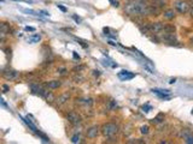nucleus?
Returning a JSON list of instances; mask_svg holds the SVG:
<instances>
[{"mask_svg": "<svg viewBox=\"0 0 193 144\" xmlns=\"http://www.w3.org/2000/svg\"><path fill=\"white\" fill-rule=\"evenodd\" d=\"M21 118H22V116H21ZM22 119H23V121H24L25 124H27V125H28V126L32 128V131H34L35 133H37V132H39L37 128H36V126H35V125H34L32 121H29V116H28V118H22Z\"/></svg>", "mask_w": 193, "mask_h": 144, "instance_id": "a211bd4d", "label": "nucleus"}, {"mask_svg": "<svg viewBox=\"0 0 193 144\" xmlns=\"http://www.w3.org/2000/svg\"><path fill=\"white\" fill-rule=\"evenodd\" d=\"M57 6H58V9H59L60 11H63V12H67V9H65V7H64V6H62V5H59V4H58Z\"/></svg>", "mask_w": 193, "mask_h": 144, "instance_id": "c9c22d12", "label": "nucleus"}, {"mask_svg": "<svg viewBox=\"0 0 193 144\" xmlns=\"http://www.w3.org/2000/svg\"><path fill=\"white\" fill-rule=\"evenodd\" d=\"M164 120V115L163 114H158L156 118H153V119L151 120L153 124H159V123H162Z\"/></svg>", "mask_w": 193, "mask_h": 144, "instance_id": "4be33fe9", "label": "nucleus"}, {"mask_svg": "<svg viewBox=\"0 0 193 144\" xmlns=\"http://www.w3.org/2000/svg\"><path fill=\"white\" fill-rule=\"evenodd\" d=\"M60 85H62V82H60V81H57V79L50 81V82L46 83V87H47L48 89H58Z\"/></svg>", "mask_w": 193, "mask_h": 144, "instance_id": "2eb2a0df", "label": "nucleus"}, {"mask_svg": "<svg viewBox=\"0 0 193 144\" xmlns=\"http://www.w3.org/2000/svg\"><path fill=\"white\" fill-rule=\"evenodd\" d=\"M37 136H40V137H41L42 142H45V143H50V139H48V137H46V136H45V135H42L41 132H37Z\"/></svg>", "mask_w": 193, "mask_h": 144, "instance_id": "a878e982", "label": "nucleus"}, {"mask_svg": "<svg viewBox=\"0 0 193 144\" xmlns=\"http://www.w3.org/2000/svg\"><path fill=\"white\" fill-rule=\"evenodd\" d=\"M40 13H42L44 16H48V13H47V12H45V11H40Z\"/></svg>", "mask_w": 193, "mask_h": 144, "instance_id": "37998d69", "label": "nucleus"}, {"mask_svg": "<svg viewBox=\"0 0 193 144\" xmlns=\"http://www.w3.org/2000/svg\"><path fill=\"white\" fill-rule=\"evenodd\" d=\"M100 131L105 137H112L118 132V126L116 124H113V123H106V124H104L101 126Z\"/></svg>", "mask_w": 193, "mask_h": 144, "instance_id": "f03ea898", "label": "nucleus"}, {"mask_svg": "<svg viewBox=\"0 0 193 144\" xmlns=\"http://www.w3.org/2000/svg\"><path fill=\"white\" fill-rule=\"evenodd\" d=\"M76 101H79L80 103H83V104H87V106H92V104H93V100L92 99H79Z\"/></svg>", "mask_w": 193, "mask_h": 144, "instance_id": "412c9836", "label": "nucleus"}, {"mask_svg": "<svg viewBox=\"0 0 193 144\" xmlns=\"http://www.w3.org/2000/svg\"><path fill=\"white\" fill-rule=\"evenodd\" d=\"M164 23H161V22H153V23H147V27L150 29L151 33L153 34H159V33H163V29H164Z\"/></svg>", "mask_w": 193, "mask_h": 144, "instance_id": "39448f33", "label": "nucleus"}, {"mask_svg": "<svg viewBox=\"0 0 193 144\" xmlns=\"http://www.w3.org/2000/svg\"><path fill=\"white\" fill-rule=\"evenodd\" d=\"M9 90H10V87L6 84H3V93H7Z\"/></svg>", "mask_w": 193, "mask_h": 144, "instance_id": "2f4dec72", "label": "nucleus"}, {"mask_svg": "<svg viewBox=\"0 0 193 144\" xmlns=\"http://www.w3.org/2000/svg\"><path fill=\"white\" fill-rule=\"evenodd\" d=\"M176 28H175V25L173 24H165L164 25V29H163V33H175Z\"/></svg>", "mask_w": 193, "mask_h": 144, "instance_id": "aec40b11", "label": "nucleus"}, {"mask_svg": "<svg viewBox=\"0 0 193 144\" xmlns=\"http://www.w3.org/2000/svg\"><path fill=\"white\" fill-rule=\"evenodd\" d=\"M118 78L121 81H123V82H126V81H129V79H133V78L135 77V73H133V72H129V71H126V70H123V71H121V72H118Z\"/></svg>", "mask_w": 193, "mask_h": 144, "instance_id": "1a4fd4ad", "label": "nucleus"}, {"mask_svg": "<svg viewBox=\"0 0 193 144\" xmlns=\"http://www.w3.org/2000/svg\"><path fill=\"white\" fill-rule=\"evenodd\" d=\"M25 30H27V31H35V28H33V27H25Z\"/></svg>", "mask_w": 193, "mask_h": 144, "instance_id": "e433bc0d", "label": "nucleus"}, {"mask_svg": "<svg viewBox=\"0 0 193 144\" xmlns=\"http://www.w3.org/2000/svg\"><path fill=\"white\" fill-rule=\"evenodd\" d=\"M72 18H74V21H75V22H77V23H80V22L82 21V19L80 18V17H77V16H75V15L72 16Z\"/></svg>", "mask_w": 193, "mask_h": 144, "instance_id": "72a5a7b5", "label": "nucleus"}, {"mask_svg": "<svg viewBox=\"0 0 193 144\" xmlns=\"http://www.w3.org/2000/svg\"><path fill=\"white\" fill-rule=\"evenodd\" d=\"M5 52H6V55H9V54H11V49L10 48H6V49H4Z\"/></svg>", "mask_w": 193, "mask_h": 144, "instance_id": "58836bf2", "label": "nucleus"}, {"mask_svg": "<svg viewBox=\"0 0 193 144\" xmlns=\"http://www.w3.org/2000/svg\"><path fill=\"white\" fill-rule=\"evenodd\" d=\"M161 15V9L154 6V5H149V16H159Z\"/></svg>", "mask_w": 193, "mask_h": 144, "instance_id": "4468645a", "label": "nucleus"}, {"mask_svg": "<svg viewBox=\"0 0 193 144\" xmlns=\"http://www.w3.org/2000/svg\"><path fill=\"white\" fill-rule=\"evenodd\" d=\"M189 15H191V17L193 18V7H192V9H189Z\"/></svg>", "mask_w": 193, "mask_h": 144, "instance_id": "79ce46f5", "label": "nucleus"}, {"mask_svg": "<svg viewBox=\"0 0 193 144\" xmlns=\"http://www.w3.org/2000/svg\"><path fill=\"white\" fill-rule=\"evenodd\" d=\"M124 11H126V13L131 15V16L145 17V16H149V5L140 3L138 0H129L124 6Z\"/></svg>", "mask_w": 193, "mask_h": 144, "instance_id": "f257e3e1", "label": "nucleus"}, {"mask_svg": "<svg viewBox=\"0 0 193 144\" xmlns=\"http://www.w3.org/2000/svg\"><path fill=\"white\" fill-rule=\"evenodd\" d=\"M175 82H176V79H175V78H171V79L169 81V83H170V84H174Z\"/></svg>", "mask_w": 193, "mask_h": 144, "instance_id": "a19ab883", "label": "nucleus"}, {"mask_svg": "<svg viewBox=\"0 0 193 144\" xmlns=\"http://www.w3.org/2000/svg\"><path fill=\"white\" fill-rule=\"evenodd\" d=\"M109 1H110V4L113 7H118L120 6V1H118V0H109Z\"/></svg>", "mask_w": 193, "mask_h": 144, "instance_id": "cd10ccee", "label": "nucleus"}, {"mask_svg": "<svg viewBox=\"0 0 193 144\" xmlns=\"http://www.w3.org/2000/svg\"><path fill=\"white\" fill-rule=\"evenodd\" d=\"M24 13H29V15H34V16H37V12H35V11H33V10H28V9H24V10H22Z\"/></svg>", "mask_w": 193, "mask_h": 144, "instance_id": "393cba45", "label": "nucleus"}, {"mask_svg": "<svg viewBox=\"0 0 193 144\" xmlns=\"http://www.w3.org/2000/svg\"><path fill=\"white\" fill-rule=\"evenodd\" d=\"M191 43L193 45V37H191Z\"/></svg>", "mask_w": 193, "mask_h": 144, "instance_id": "c03bdc74", "label": "nucleus"}, {"mask_svg": "<svg viewBox=\"0 0 193 144\" xmlns=\"http://www.w3.org/2000/svg\"><path fill=\"white\" fill-rule=\"evenodd\" d=\"M67 119H68V121H69L70 124H72V125H79V124H81V121H82L81 115L77 114L76 112H69V113L67 114Z\"/></svg>", "mask_w": 193, "mask_h": 144, "instance_id": "423d86ee", "label": "nucleus"}, {"mask_svg": "<svg viewBox=\"0 0 193 144\" xmlns=\"http://www.w3.org/2000/svg\"><path fill=\"white\" fill-rule=\"evenodd\" d=\"M99 131H100V128H99V126H97V125H94V126H92V127H89L88 130H87V132H86V137L87 138H95L98 135H99Z\"/></svg>", "mask_w": 193, "mask_h": 144, "instance_id": "9d476101", "label": "nucleus"}, {"mask_svg": "<svg viewBox=\"0 0 193 144\" xmlns=\"http://www.w3.org/2000/svg\"><path fill=\"white\" fill-rule=\"evenodd\" d=\"M116 107H117V103H116V101H113V100H111V101L108 103V109H109V111H112V109H115Z\"/></svg>", "mask_w": 193, "mask_h": 144, "instance_id": "5701e85b", "label": "nucleus"}, {"mask_svg": "<svg viewBox=\"0 0 193 144\" xmlns=\"http://www.w3.org/2000/svg\"><path fill=\"white\" fill-rule=\"evenodd\" d=\"M138 1H140V3H144V4H147L150 0H138Z\"/></svg>", "mask_w": 193, "mask_h": 144, "instance_id": "ea45409f", "label": "nucleus"}, {"mask_svg": "<svg viewBox=\"0 0 193 144\" xmlns=\"http://www.w3.org/2000/svg\"><path fill=\"white\" fill-rule=\"evenodd\" d=\"M79 142H80V136H79V135L72 136V138H71V143H79Z\"/></svg>", "mask_w": 193, "mask_h": 144, "instance_id": "c85d7f7f", "label": "nucleus"}, {"mask_svg": "<svg viewBox=\"0 0 193 144\" xmlns=\"http://www.w3.org/2000/svg\"><path fill=\"white\" fill-rule=\"evenodd\" d=\"M141 109H143V112H145V113H149L152 109V107L150 106V104H145V106L141 107Z\"/></svg>", "mask_w": 193, "mask_h": 144, "instance_id": "bb28decb", "label": "nucleus"}, {"mask_svg": "<svg viewBox=\"0 0 193 144\" xmlns=\"http://www.w3.org/2000/svg\"><path fill=\"white\" fill-rule=\"evenodd\" d=\"M3 77L7 81H14L18 77V72L16 70H14V69L7 67V69L3 70Z\"/></svg>", "mask_w": 193, "mask_h": 144, "instance_id": "0eeeda50", "label": "nucleus"}, {"mask_svg": "<svg viewBox=\"0 0 193 144\" xmlns=\"http://www.w3.org/2000/svg\"><path fill=\"white\" fill-rule=\"evenodd\" d=\"M29 88H30V90H32V93L33 94H37L39 95V93H40V90H41V85H39V84H34V83H30L29 84Z\"/></svg>", "mask_w": 193, "mask_h": 144, "instance_id": "f3484780", "label": "nucleus"}, {"mask_svg": "<svg viewBox=\"0 0 193 144\" xmlns=\"http://www.w3.org/2000/svg\"><path fill=\"white\" fill-rule=\"evenodd\" d=\"M77 41H79V42H80V45H81V46H82L83 48H87V47H88V45H86V42H83V41H81V40H80V38H77Z\"/></svg>", "mask_w": 193, "mask_h": 144, "instance_id": "473e14b6", "label": "nucleus"}, {"mask_svg": "<svg viewBox=\"0 0 193 144\" xmlns=\"http://www.w3.org/2000/svg\"><path fill=\"white\" fill-rule=\"evenodd\" d=\"M93 76H97V77H99V76H100V72H99L98 70H94V71H93Z\"/></svg>", "mask_w": 193, "mask_h": 144, "instance_id": "4c0bfd02", "label": "nucleus"}, {"mask_svg": "<svg viewBox=\"0 0 193 144\" xmlns=\"http://www.w3.org/2000/svg\"><path fill=\"white\" fill-rule=\"evenodd\" d=\"M161 38L163 41H165L166 43L171 45V46H174V45L175 46H180V45H177L179 42H177V37H176L175 33H162Z\"/></svg>", "mask_w": 193, "mask_h": 144, "instance_id": "20e7f679", "label": "nucleus"}, {"mask_svg": "<svg viewBox=\"0 0 193 144\" xmlns=\"http://www.w3.org/2000/svg\"><path fill=\"white\" fill-rule=\"evenodd\" d=\"M140 132L143 133V135H147V133L150 132V127H149L147 125H144V126H141V128H140Z\"/></svg>", "mask_w": 193, "mask_h": 144, "instance_id": "b1692460", "label": "nucleus"}, {"mask_svg": "<svg viewBox=\"0 0 193 144\" xmlns=\"http://www.w3.org/2000/svg\"><path fill=\"white\" fill-rule=\"evenodd\" d=\"M57 71H58V73H59V74H65V73L68 72V70H67L65 67H59Z\"/></svg>", "mask_w": 193, "mask_h": 144, "instance_id": "c756f323", "label": "nucleus"}, {"mask_svg": "<svg viewBox=\"0 0 193 144\" xmlns=\"http://www.w3.org/2000/svg\"><path fill=\"white\" fill-rule=\"evenodd\" d=\"M72 57L75 58V59H77V60H80V55L76 53V52H72Z\"/></svg>", "mask_w": 193, "mask_h": 144, "instance_id": "f704fd0d", "label": "nucleus"}, {"mask_svg": "<svg viewBox=\"0 0 193 144\" xmlns=\"http://www.w3.org/2000/svg\"><path fill=\"white\" fill-rule=\"evenodd\" d=\"M10 31H12V29L10 28V24H7L5 22L0 23V34L5 36L6 34H10Z\"/></svg>", "mask_w": 193, "mask_h": 144, "instance_id": "ddd939ff", "label": "nucleus"}, {"mask_svg": "<svg viewBox=\"0 0 193 144\" xmlns=\"http://www.w3.org/2000/svg\"><path fill=\"white\" fill-rule=\"evenodd\" d=\"M152 93L156 94L159 99L162 100H170L171 99V95H170V91L169 90H161V89H152L151 90Z\"/></svg>", "mask_w": 193, "mask_h": 144, "instance_id": "6e6552de", "label": "nucleus"}, {"mask_svg": "<svg viewBox=\"0 0 193 144\" xmlns=\"http://www.w3.org/2000/svg\"><path fill=\"white\" fill-rule=\"evenodd\" d=\"M163 17H164L165 19H168V21L174 19V18L176 17V13H175L174 9H166V10H164V12H163Z\"/></svg>", "mask_w": 193, "mask_h": 144, "instance_id": "9b49d317", "label": "nucleus"}, {"mask_svg": "<svg viewBox=\"0 0 193 144\" xmlns=\"http://www.w3.org/2000/svg\"><path fill=\"white\" fill-rule=\"evenodd\" d=\"M69 99H70V94H69V93H64V94H62L60 96H58V97L56 99V103L60 106V104H64L65 102H68Z\"/></svg>", "mask_w": 193, "mask_h": 144, "instance_id": "f8f14e48", "label": "nucleus"}, {"mask_svg": "<svg viewBox=\"0 0 193 144\" xmlns=\"http://www.w3.org/2000/svg\"><path fill=\"white\" fill-rule=\"evenodd\" d=\"M174 9L181 15L189 12V5L186 0H176V1H174Z\"/></svg>", "mask_w": 193, "mask_h": 144, "instance_id": "7ed1b4c3", "label": "nucleus"}, {"mask_svg": "<svg viewBox=\"0 0 193 144\" xmlns=\"http://www.w3.org/2000/svg\"><path fill=\"white\" fill-rule=\"evenodd\" d=\"M150 1L152 3V5L157 6L159 9H163L166 5V0H150Z\"/></svg>", "mask_w": 193, "mask_h": 144, "instance_id": "dca6fc26", "label": "nucleus"}, {"mask_svg": "<svg viewBox=\"0 0 193 144\" xmlns=\"http://www.w3.org/2000/svg\"><path fill=\"white\" fill-rule=\"evenodd\" d=\"M191 1H192V4H193V0H191Z\"/></svg>", "mask_w": 193, "mask_h": 144, "instance_id": "a18cd8bd", "label": "nucleus"}, {"mask_svg": "<svg viewBox=\"0 0 193 144\" xmlns=\"http://www.w3.org/2000/svg\"><path fill=\"white\" fill-rule=\"evenodd\" d=\"M40 41H41V35H39V34H35L28 38V43H37Z\"/></svg>", "mask_w": 193, "mask_h": 144, "instance_id": "6ab92c4d", "label": "nucleus"}, {"mask_svg": "<svg viewBox=\"0 0 193 144\" xmlns=\"http://www.w3.org/2000/svg\"><path fill=\"white\" fill-rule=\"evenodd\" d=\"M185 142H186V143H193V136H191V135L187 136V137L185 138Z\"/></svg>", "mask_w": 193, "mask_h": 144, "instance_id": "7c9ffc66", "label": "nucleus"}]
</instances>
